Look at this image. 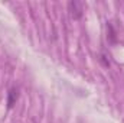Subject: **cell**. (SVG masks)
I'll return each mask as SVG.
<instances>
[{
	"label": "cell",
	"mask_w": 124,
	"mask_h": 123,
	"mask_svg": "<svg viewBox=\"0 0 124 123\" xmlns=\"http://www.w3.org/2000/svg\"><path fill=\"white\" fill-rule=\"evenodd\" d=\"M68 12H69V16L71 19L74 20H79L84 15V3L82 1H78V0H72L68 3Z\"/></svg>",
	"instance_id": "1"
},
{
	"label": "cell",
	"mask_w": 124,
	"mask_h": 123,
	"mask_svg": "<svg viewBox=\"0 0 124 123\" xmlns=\"http://www.w3.org/2000/svg\"><path fill=\"white\" fill-rule=\"evenodd\" d=\"M17 98H19V88H17V87H12V88L9 90V93H7V107H9V109L15 107Z\"/></svg>",
	"instance_id": "2"
},
{
	"label": "cell",
	"mask_w": 124,
	"mask_h": 123,
	"mask_svg": "<svg viewBox=\"0 0 124 123\" xmlns=\"http://www.w3.org/2000/svg\"><path fill=\"white\" fill-rule=\"evenodd\" d=\"M107 39L113 44L117 42V36H116V32L113 29V25L111 23H107Z\"/></svg>",
	"instance_id": "3"
},
{
	"label": "cell",
	"mask_w": 124,
	"mask_h": 123,
	"mask_svg": "<svg viewBox=\"0 0 124 123\" xmlns=\"http://www.w3.org/2000/svg\"><path fill=\"white\" fill-rule=\"evenodd\" d=\"M123 123H124V120H123Z\"/></svg>",
	"instance_id": "4"
}]
</instances>
